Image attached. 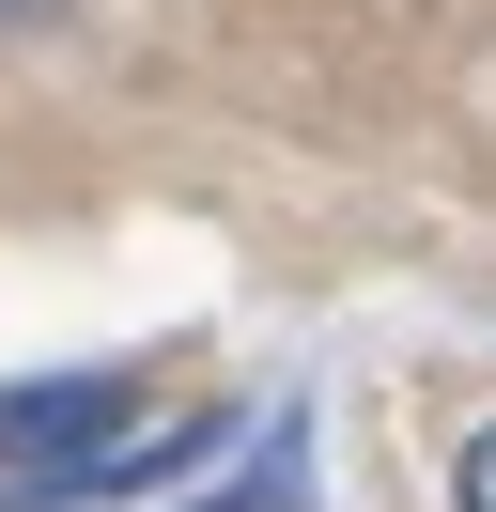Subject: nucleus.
<instances>
[{
	"mask_svg": "<svg viewBox=\"0 0 496 512\" xmlns=\"http://www.w3.org/2000/svg\"><path fill=\"white\" fill-rule=\"evenodd\" d=\"M202 512H310V419H264V450H248Z\"/></svg>",
	"mask_w": 496,
	"mask_h": 512,
	"instance_id": "nucleus-1",
	"label": "nucleus"
},
{
	"mask_svg": "<svg viewBox=\"0 0 496 512\" xmlns=\"http://www.w3.org/2000/svg\"><path fill=\"white\" fill-rule=\"evenodd\" d=\"M450 512H496V419L465 435V466H450Z\"/></svg>",
	"mask_w": 496,
	"mask_h": 512,
	"instance_id": "nucleus-2",
	"label": "nucleus"
},
{
	"mask_svg": "<svg viewBox=\"0 0 496 512\" xmlns=\"http://www.w3.org/2000/svg\"><path fill=\"white\" fill-rule=\"evenodd\" d=\"M0 16H31V0H0Z\"/></svg>",
	"mask_w": 496,
	"mask_h": 512,
	"instance_id": "nucleus-3",
	"label": "nucleus"
}]
</instances>
